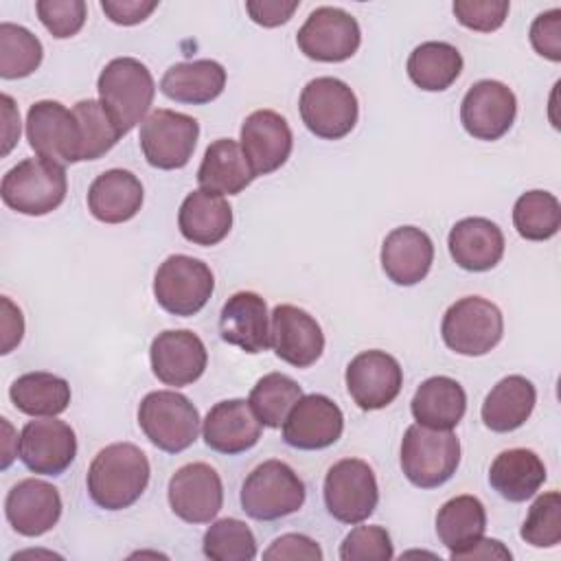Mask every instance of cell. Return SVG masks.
Returning a JSON list of instances; mask_svg holds the SVG:
<instances>
[{
	"label": "cell",
	"instance_id": "39",
	"mask_svg": "<svg viewBox=\"0 0 561 561\" xmlns=\"http://www.w3.org/2000/svg\"><path fill=\"white\" fill-rule=\"evenodd\" d=\"M42 42L24 26L0 24V77L22 79L33 75L42 64Z\"/></svg>",
	"mask_w": 561,
	"mask_h": 561
},
{
	"label": "cell",
	"instance_id": "42",
	"mask_svg": "<svg viewBox=\"0 0 561 561\" xmlns=\"http://www.w3.org/2000/svg\"><path fill=\"white\" fill-rule=\"evenodd\" d=\"M522 539L535 548H554L561 541V495L548 491L539 495L522 524Z\"/></svg>",
	"mask_w": 561,
	"mask_h": 561
},
{
	"label": "cell",
	"instance_id": "47",
	"mask_svg": "<svg viewBox=\"0 0 561 561\" xmlns=\"http://www.w3.org/2000/svg\"><path fill=\"white\" fill-rule=\"evenodd\" d=\"M263 559L322 561V550H320V546L311 537L298 535V533H289V535H280L278 539H274L272 546L263 552Z\"/></svg>",
	"mask_w": 561,
	"mask_h": 561
},
{
	"label": "cell",
	"instance_id": "31",
	"mask_svg": "<svg viewBox=\"0 0 561 561\" xmlns=\"http://www.w3.org/2000/svg\"><path fill=\"white\" fill-rule=\"evenodd\" d=\"M410 410L419 425L432 430H454L465 416L467 394L456 379L436 375L416 388Z\"/></svg>",
	"mask_w": 561,
	"mask_h": 561
},
{
	"label": "cell",
	"instance_id": "48",
	"mask_svg": "<svg viewBox=\"0 0 561 561\" xmlns=\"http://www.w3.org/2000/svg\"><path fill=\"white\" fill-rule=\"evenodd\" d=\"M298 7H300L298 0H289V2H285V0H248L245 2V11H248L250 20L265 28H274V26L289 22Z\"/></svg>",
	"mask_w": 561,
	"mask_h": 561
},
{
	"label": "cell",
	"instance_id": "37",
	"mask_svg": "<svg viewBox=\"0 0 561 561\" xmlns=\"http://www.w3.org/2000/svg\"><path fill=\"white\" fill-rule=\"evenodd\" d=\"M513 226L526 241H546L561 228V204L548 191H526L513 206Z\"/></svg>",
	"mask_w": 561,
	"mask_h": 561
},
{
	"label": "cell",
	"instance_id": "49",
	"mask_svg": "<svg viewBox=\"0 0 561 561\" xmlns=\"http://www.w3.org/2000/svg\"><path fill=\"white\" fill-rule=\"evenodd\" d=\"M103 13L121 26H134L145 22L156 9V0H103L101 2Z\"/></svg>",
	"mask_w": 561,
	"mask_h": 561
},
{
	"label": "cell",
	"instance_id": "6",
	"mask_svg": "<svg viewBox=\"0 0 561 561\" xmlns=\"http://www.w3.org/2000/svg\"><path fill=\"white\" fill-rule=\"evenodd\" d=\"M138 425L158 449L180 454L197 440L199 412L175 390H153L138 405Z\"/></svg>",
	"mask_w": 561,
	"mask_h": 561
},
{
	"label": "cell",
	"instance_id": "14",
	"mask_svg": "<svg viewBox=\"0 0 561 561\" xmlns=\"http://www.w3.org/2000/svg\"><path fill=\"white\" fill-rule=\"evenodd\" d=\"M20 460L39 476H61L77 456L75 430L55 416L28 421L20 432Z\"/></svg>",
	"mask_w": 561,
	"mask_h": 561
},
{
	"label": "cell",
	"instance_id": "30",
	"mask_svg": "<svg viewBox=\"0 0 561 561\" xmlns=\"http://www.w3.org/2000/svg\"><path fill=\"white\" fill-rule=\"evenodd\" d=\"M537 390L524 375H508L500 379L482 403V421L491 432L506 434L522 427L533 414Z\"/></svg>",
	"mask_w": 561,
	"mask_h": 561
},
{
	"label": "cell",
	"instance_id": "51",
	"mask_svg": "<svg viewBox=\"0 0 561 561\" xmlns=\"http://www.w3.org/2000/svg\"><path fill=\"white\" fill-rule=\"evenodd\" d=\"M511 557H513L511 550L504 548L502 541L480 537L471 548L458 552L454 557V561H462V559H467V561H471V559H511Z\"/></svg>",
	"mask_w": 561,
	"mask_h": 561
},
{
	"label": "cell",
	"instance_id": "28",
	"mask_svg": "<svg viewBox=\"0 0 561 561\" xmlns=\"http://www.w3.org/2000/svg\"><path fill=\"white\" fill-rule=\"evenodd\" d=\"M178 228L195 245H217L232 228V208L224 195L197 188L184 197L178 210Z\"/></svg>",
	"mask_w": 561,
	"mask_h": 561
},
{
	"label": "cell",
	"instance_id": "18",
	"mask_svg": "<svg viewBox=\"0 0 561 561\" xmlns=\"http://www.w3.org/2000/svg\"><path fill=\"white\" fill-rule=\"evenodd\" d=\"M171 511L188 524H208L224 504V484L219 473L206 462H188L169 480Z\"/></svg>",
	"mask_w": 561,
	"mask_h": 561
},
{
	"label": "cell",
	"instance_id": "22",
	"mask_svg": "<svg viewBox=\"0 0 561 561\" xmlns=\"http://www.w3.org/2000/svg\"><path fill=\"white\" fill-rule=\"evenodd\" d=\"M4 515L11 528L24 537H39L59 522L61 495L57 486L39 480H20L4 500Z\"/></svg>",
	"mask_w": 561,
	"mask_h": 561
},
{
	"label": "cell",
	"instance_id": "7",
	"mask_svg": "<svg viewBox=\"0 0 561 561\" xmlns=\"http://www.w3.org/2000/svg\"><path fill=\"white\" fill-rule=\"evenodd\" d=\"M504 333V318L495 302L482 296L456 300L443 316L440 335L458 355L478 357L493 351Z\"/></svg>",
	"mask_w": 561,
	"mask_h": 561
},
{
	"label": "cell",
	"instance_id": "45",
	"mask_svg": "<svg viewBox=\"0 0 561 561\" xmlns=\"http://www.w3.org/2000/svg\"><path fill=\"white\" fill-rule=\"evenodd\" d=\"M451 9L462 26L491 33L504 24L511 4L508 0H456Z\"/></svg>",
	"mask_w": 561,
	"mask_h": 561
},
{
	"label": "cell",
	"instance_id": "34",
	"mask_svg": "<svg viewBox=\"0 0 561 561\" xmlns=\"http://www.w3.org/2000/svg\"><path fill=\"white\" fill-rule=\"evenodd\" d=\"M484 528L486 511L484 504L473 495H456L436 513V535L449 550L451 559L484 537Z\"/></svg>",
	"mask_w": 561,
	"mask_h": 561
},
{
	"label": "cell",
	"instance_id": "3",
	"mask_svg": "<svg viewBox=\"0 0 561 561\" xmlns=\"http://www.w3.org/2000/svg\"><path fill=\"white\" fill-rule=\"evenodd\" d=\"M66 169L46 158H26L9 169L0 184L2 202L22 215L39 217L61 206L66 199Z\"/></svg>",
	"mask_w": 561,
	"mask_h": 561
},
{
	"label": "cell",
	"instance_id": "24",
	"mask_svg": "<svg viewBox=\"0 0 561 561\" xmlns=\"http://www.w3.org/2000/svg\"><path fill=\"white\" fill-rule=\"evenodd\" d=\"M434 263V243L427 232L416 226H399L390 230L381 245V267L394 285L421 283Z\"/></svg>",
	"mask_w": 561,
	"mask_h": 561
},
{
	"label": "cell",
	"instance_id": "15",
	"mask_svg": "<svg viewBox=\"0 0 561 561\" xmlns=\"http://www.w3.org/2000/svg\"><path fill=\"white\" fill-rule=\"evenodd\" d=\"M517 99L513 90L495 79L473 83L460 103V123L478 140H500L515 121Z\"/></svg>",
	"mask_w": 561,
	"mask_h": 561
},
{
	"label": "cell",
	"instance_id": "9",
	"mask_svg": "<svg viewBox=\"0 0 561 561\" xmlns=\"http://www.w3.org/2000/svg\"><path fill=\"white\" fill-rule=\"evenodd\" d=\"M215 276L210 267L188 254L167 256L153 276L158 305L173 316H195L213 296Z\"/></svg>",
	"mask_w": 561,
	"mask_h": 561
},
{
	"label": "cell",
	"instance_id": "12",
	"mask_svg": "<svg viewBox=\"0 0 561 561\" xmlns=\"http://www.w3.org/2000/svg\"><path fill=\"white\" fill-rule=\"evenodd\" d=\"M362 42L357 20L340 7H318L298 28L296 44L313 61L340 64L351 59Z\"/></svg>",
	"mask_w": 561,
	"mask_h": 561
},
{
	"label": "cell",
	"instance_id": "4",
	"mask_svg": "<svg viewBox=\"0 0 561 561\" xmlns=\"http://www.w3.org/2000/svg\"><path fill=\"white\" fill-rule=\"evenodd\" d=\"M460 465V440L451 430L410 425L401 440L403 476L419 489L445 484Z\"/></svg>",
	"mask_w": 561,
	"mask_h": 561
},
{
	"label": "cell",
	"instance_id": "35",
	"mask_svg": "<svg viewBox=\"0 0 561 561\" xmlns=\"http://www.w3.org/2000/svg\"><path fill=\"white\" fill-rule=\"evenodd\" d=\"M405 70L416 88L443 92L460 77L462 55L447 42H423L410 53Z\"/></svg>",
	"mask_w": 561,
	"mask_h": 561
},
{
	"label": "cell",
	"instance_id": "33",
	"mask_svg": "<svg viewBox=\"0 0 561 561\" xmlns=\"http://www.w3.org/2000/svg\"><path fill=\"white\" fill-rule=\"evenodd\" d=\"M252 180L254 173L237 140L219 138L208 145L197 169L199 188L217 195H239Z\"/></svg>",
	"mask_w": 561,
	"mask_h": 561
},
{
	"label": "cell",
	"instance_id": "32",
	"mask_svg": "<svg viewBox=\"0 0 561 561\" xmlns=\"http://www.w3.org/2000/svg\"><path fill=\"white\" fill-rule=\"evenodd\" d=\"M546 482L543 460L526 447L506 449L495 456L489 469V484L508 502H526Z\"/></svg>",
	"mask_w": 561,
	"mask_h": 561
},
{
	"label": "cell",
	"instance_id": "36",
	"mask_svg": "<svg viewBox=\"0 0 561 561\" xmlns=\"http://www.w3.org/2000/svg\"><path fill=\"white\" fill-rule=\"evenodd\" d=\"M9 397L28 416H57L70 403V383L59 375L35 370L20 375L11 383Z\"/></svg>",
	"mask_w": 561,
	"mask_h": 561
},
{
	"label": "cell",
	"instance_id": "16",
	"mask_svg": "<svg viewBox=\"0 0 561 561\" xmlns=\"http://www.w3.org/2000/svg\"><path fill=\"white\" fill-rule=\"evenodd\" d=\"M283 440L302 451L324 449L340 440L344 414L327 394H302L283 421Z\"/></svg>",
	"mask_w": 561,
	"mask_h": 561
},
{
	"label": "cell",
	"instance_id": "44",
	"mask_svg": "<svg viewBox=\"0 0 561 561\" xmlns=\"http://www.w3.org/2000/svg\"><path fill=\"white\" fill-rule=\"evenodd\" d=\"M35 11L46 31L57 39L77 35L85 24L88 13L83 0H37Z\"/></svg>",
	"mask_w": 561,
	"mask_h": 561
},
{
	"label": "cell",
	"instance_id": "52",
	"mask_svg": "<svg viewBox=\"0 0 561 561\" xmlns=\"http://www.w3.org/2000/svg\"><path fill=\"white\" fill-rule=\"evenodd\" d=\"M0 101H2V118H4L2 156H7L13 149V145L18 142V138H20V114H18V107H15V103H13V99L9 94H2Z\"/></svg>",
	"mask_w": 561,
	"mask_h": 561
},
{
	"label": "cell",
	"instance_id": "10",
	"mask_svg": "<svg viewBox=\"0 0 561 561\" xmlns=\"http://www.w3.org/2000/svg\"><path fill=\"white\" fill-rule=\"evenodd\" d=\"M324 506L342 524H362L379 502L375 471L359 458L337 460L324 478Z\"/></svg>",
	"mask_w": 561,
	"mask_h": 561
},
{
	"label": "cell",
	"instance_id": "43",
	"mask_svg": "<svg viewBox=\"0 0 561 561\" xmlns=\"http://www.w3.org/2000/svg\"><path fill=\"white\" fill-rule=\"evenodd\" d=\"M394 548L381 526H355L340 546L342 561H390Z\"/></svg>",
	"mask_w": 561,
	"mask_h": 561
},
{
	"label": "cell",
	"instance_id": "29",
	"mask_svg": "<svg viewBox=\"0 0 561 561\" xmlns=\"http://www.w3.org/2000/svg\"><path fill=\"white\" fill-rule=\"evenodd\" d=\"M226 88V70L215 59H193L173 64L160 79V92L178 103L204 105L215 101Z\"/></svg>",
	"mask_w": 561,
	"mask_h": 561
},
{
	"label": "cell",
	"instance_id": "27",
	"mask_svg": "<svg viewBox=\"0 0 561 561\" xmlns=\"http://www.w3.org/2000/svg\"><path fill=\"white\" fill-rule=\"evenodd\" d=\"M142 199V184L127 169L103 171L88 188V210L103 224L129 221L138 215Z\"/></svg>",
	"mask_w": 561,
	"mask_h": 561
},
{
	"label": "cell",
	"instance_id": "23",
	"mask_svg": "<svg viewBox=\"0 0 561 561\" xmlns=\"http://www.w3.org/2000/svg\"><path fill=\"white\" fill-rule=\"evenodd\" d=\"M261 427V421L245 399H226L208 410L202 423V436L213 451L234 456L259 443Z\"/></svg>",
	"mask_w": 561,
	"mask_h": 561
},
{
	"label": "cell",
	"instance_id": "8",
	"mask_svg": "<svg viewBox=\"0 0 561 561\" xmlns=\"http://www.w3.org/2000/svg\"><path fill=\"white\" fill-rule=\"evenodd\" d=\"M300 118L305 127L324 140H340L357 123V96L335 77H316L300 92Z\"/></svg>",
	"mask_w": 561,
	"mask_h": 561
},
{
	"label": "cell",
	"instance_id": "26",
	"mask_svg": "<svg viewBox=\"0 0 561 561\" xmlns=\"http://www.w3.org/2000/svg\"><path fill=\"white\" fill-rule=\"evenodd\" d=\"M447 248L458 267L486 272L504 256V234L500 226L486 217H465L449 230Z\"/></svg>",
	"mask_w": 561,
	"mask_h": 561
},
{
	"label": "cell",
	"instance_id": "13",
	"mask_svg": "<svg viewBox=\"0 0 561 561\" xmlns=\"http://www.w3.org/2000/svg\"><path fill=\"white\" fill-rule=\"evenodd\" d=\"M26 138L31 149L57 164L81 162V127L72 110L59 101H37L26 114Z\"/></svg>",
	"mask_w": 561,
	"mask_h": 561
},
{
	"label": "cell",
	"instance_id": "53",
	"mask_svg": "<svg viewBox=\"0 0 561 561\" xmlns=\"http://www.w3.org/2000/svg\"><path fill=\"white\" fill-rule=\"evenodd\" d=\"M2 430H4V440H2V462H0V467L7 469L11 465V460L15 458V451H11V443L18 440V438H13V427L9 425L7 419H2Z\"/></svg>",
	"mask_w": 561,
	"mask_h": 561
},
{
	"label": "cell",
	"instance_id": "20",
	"mask_svg": "<svg viewBox=\"0 0 561 561\" xmlns=\"http://www.w3.org/2000/svg\"><path fill=\"white\" fill-rule=\"evenodd\" d=\"M151 370L167 386H188L197 381L208 364V353L202 337L188 329L162 331L149 348Z\"/></svg>",
	"mask_w": 561,
	"mask_h": 561
},
{
	"label": "cell",
	"instance_id": "21",
	"mask_svg": "<svg viewBox=\"0 0 561 561\" xmlns=\"http://www.w3.org/2000/svg\"><path fill=\"white\" fill-rule=\"evenodd\" d=\"M291 147V129L274 110H256L241 125V151L254 178L280 169L287 162Z\"/></svg>",
	"mask_w": 561,
	"mask_h": 561
},
{
	"label": "cell",
	"instance_id": "2",
	"mask_svg": "<svg viewBox=\"0 0 561 561\" xmlns=\"http://www.w3.org/2000/svg\"><path fill=\"white\" fill-rule=\"evenodd\" d=\"M96 90L99 101L123 136L147 118L156 96V83L149 68L134 57H116L105 64Z\"/></svg>",
	"mask_w": 561,
	"mask_h": 561
},
{
	"label": "cell",
	"instance_id": "5",
	"mask_svg": "<svg viewBox=\"0 0 561 561\" xmlns=\"http://www.w3.org/2000/svg\"><path fill=\"white\" fill-rule=\"evenodd\" d=\"M305 482L283 460H265L241 484V508L259 522L287 517L305 504Z\"/></svg>",
	"mask_w": 561,
	"mask_h": 561
},
{
	"label": "cell",
	"instance_id": "25",
	"mask_svg": "<svg viewBox=\"0 0 561 561\" xmlns=\"http://www.w3.org/2000/svg\"><path fill=\"white\" fill-rule=\"evenodd\" d=\"M221 340L245 353L270 348V313L265 300L254 291L232 294L219 313Z\"/></svg>",
	"mask_w": 561,
	"mask_h": 561
},
{
	"label": "cell",
	"instance_id": "17",
	"mask_svg": "<svg viewBox=\"0 0 561 561\" xmlns=\"http://www.w3.org/2000/svg\"><path fill=\"white\" fill-rule=\"evenodd\" d=\"M346 390L362 410H381L390 405L403 386L399 362L386 351H362L346 366Z\"/></svg>",
	"mask_w": 561,
	"mask_h": 561
},
{
	"label": "cell",
	"instance_id": "19",
	"mask_svg": "<svg viewBox=\"0 0 561 561\" xmlns=\"http://www.w3.org/2000/svg\"><path fill=\"white\" fill-rule=\"evenodd\" d=\"M270 346L289 366L309 368L324 351V333L309 311L296 305H276L270 313Z\"/></svg>",
	"mask_w": 561,
	"mask_h": 561
},
{
	"label": "cell",
	"instance_id": "38",
	"mask_svg": "<svg viewBox=\"0 0 561 561\" xmlns=\"http://www.w3.org/2000/svg\"><path fill=\"white\" fill-rule=\"evenodd\" d=\"M300 397L302 388L298 386L296 379L283 373H270L254 383L248 403L254 410L261 425L280 427Z\"/></svg>",
	"mask_w": 561,
	"mask_h": 561
},
{
	"label": "cell",
	"instance_id": "46",
	"mask_svg": "<svg viewBox=\"0 0 561 561\" xmlns=\"http://www.w3.org/2000/svg\"><path fill=\"white\" fill-rule=\"evenodd\" d=\"M528 37L537 55L561 61V9L539 13L530 24Z\"/></svg>",
	"mask_w": 561,
	"mask_h": 561
},
{
	"label": "cell",
	"instance_id": "40",
	"mask_svg": "<svg viewBox=\"0 0 561 561\" xmlns=\"http://www.w3.org/2000/svg\"><path fill=\"white\" fill-rule=\"evenodd\" d=\"M72 112L81 127V160H99L121 140L123 134L101 101L83 99Z\"/></svg>",
	"mask_w": 561,
	"mask_h": 561
},
{
	"label": "cell",
	"instance_id": "50",
	"mask_svg": "<svg viewBox=\"0 0 561 561\" xmlns=\"http://www.w3.org/2000/svg\"><path fill=\"white\" fill-rule=\"evenodd\" d=\"M0 305H2V320H0L2 346H0V353L7 355V353H11L22 342L24 318H22V311L7 296H2Z\"/></svg>",
	"mask_w": 561,
	"mask_h": 561
},
{
	"label": "cell",
	"instance_id": "11",
	"mask_svg": "<svg viewBox=\"0 0 561 561\" xmlns=\"http://www.w3.org/2000/svg\"><path fill=\"white\" fill-rule=\"evenodd\" d=\"M199 136V123L182 112L158 107L140 123V149L147 162L162 171L188 164Z\"/></svg>",
	"mask_w": 561,
	"mask_h": 561
},
{
	"label": "cell",
	"instance_id": "41",
	"mask_svg": "<svg viewBox=\"0 0 561 561\" xmlns=\"http://www.w3.org/2000/svg\"><path fill=\"white\" fill-rule=\"evenodd\" d=\"M202 548L213 561H250L256 557V539L250 526L234 517L213 522L204 533Z\"/></svg>",
	"mask_w": 561,
	"mask_h": 561
},
{
	"label": "cell",
	"instance_id": "1",
	"mask_svg": "<svg viewBox=\"0 0 561 561\" xmlns=\"http://www.w3.org/2000/svg\"><path fill=\"white\" fill-rule=\"evenodd\" d=\"M149 473L151 467L140 447L134 443H112L88 467V495L105 511L129 508L145 493Z\"/></svg>",
	"mask_w": 561,
	"mask_h": 561
}]
</instances>
